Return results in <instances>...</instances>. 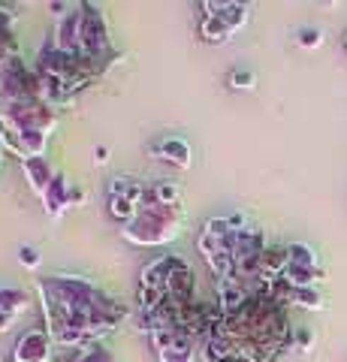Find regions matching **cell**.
I'll use <instances>...</instances> for the list:
<instances>
[{"mask_svg": "<svg viewBox=\"0 0 347 362\" xmlns=\"http://www.w3.org/2000/svg\"><path fill=\"white\" fill-rule=\"evenodd\" d=\"M248 299H251V290H248V284H245L239 275L218 281V299H215V302L220 305L223 317H230V314L242 311L245 305H248Z\"/></svg>", "mask_w": 347, "mask_h": 362, "instance_id": "8", "label": "cell"}, {"mask_svg": "<svg viewBox=\"0 0 347 362\" xmlns=\"http://www.w3.org/2000/svg\"><path fill=\"white\" fill-rule=\"evenodd\" d=\"M58 52L64 54H79L82 52V4L73 9L70 16L58 18V25H54V37L52 42Z\"/></svg>", "mask_w": 347, "mask_h": 362, "instance_id": "5", "label": "cell"}, {"mask_svg": "<svg viewBox=\"0 0 347 362\" xmlns=\"http://www.w3.org/2000/svg\"><path fill=\"white\" fill-rule=\"evenodd\" d=\"M148 157L154 160H163L175 169H187L194 163V151H190V145L184 139H178V136H166V139H154L148 145Z\"/></svg>", "mask_w": 347, "mask_h": 362, "instance_id": "6", "label": "cell"}, {"mask_svg": "<svg viewBox=\"0 0 347 362\" xmlns=\"http://www.w3.org/2000/svg\"><path fill=\"white\" fill-rule=\"evenodd\" d=\"M284 278L293 287H314V284H320V281L327 278V272H323L320 266L317 269H305V266H293V263H290L284 269Z\"/></svg>", "mask_w": 347, "mask_h": 362, "instance_id": "17", "label": "cell"}, {"mask_svg": "<svg viewBox=\"0 0 347 362\" xmlns=\"http://www.w3.org/2000/svg\"><path fill=\"white\" fill-rule=\"evenodd\" d=\"M199 9H203L206 16L220 18L233 33L248 25V6L245 4H199Z\"/></svg>", "mask_w": 347, "mask_h": 362, "instance_id": "12", "label": "cell"}, {"mask_svg": "<svg viewBox=\"0 0 347 362\" xmlns=\"http://www.w3.org/2000/svg\"><path fill=\"white\" fill-rule=\"evenodd\" d=\"M79 54H91V58H100V61H115L106 18L94 4H82V52Z\"/></svg>", "mask_w": 347, "mask_h": 362, "instance_id": "2", "label": "cell"}, {"mask_svg": "<svg viewBox=\"0 0 347 362\" xmlns=\"http://www.w3.org/2000/svg\"><path fill=\"white\" fill-rule=\"evenodd\" d=\"M82 199H85V194H82V190H70V206H79Z\"/></svg>", "mask_w": 347, "mask_h": 362, "instance_id": "28", "label": "cell"}, {"mask_svg": "<svg viewBox=\"0 0 347 362\" xmlns=\"http://www.w3.org/2000/svg\"><path fill=\"white\" fill-rule=\"evenodd\" d=\"M166 296H170L175 305L194 302V272H190V266L178 257L170 269V275H166Z\"/></svg>", "mask_w": 347, "mask_h": 362, "instance_id": "7", "label": "cell"}, {"mask_svg": "<svg viewBox=\"0 0 347 362\" xmlns=\"http://www.w3.org/2000/svg\"><path fill=\"white\" fill-rule=\"evenodd\" d=\"M296 42L302 45V49H317V45H323V33L317 28H302Z\"/></svg>", "mask_w": 347, "mask_h": 362, "instance_id": "22", "label": "cell"}, {"mask_svg": "<svg viewBox=\"0 0 347 362\" xmlns=\"http://www.w3.org/2000/svg\"><path fill=\"white\" fill-rule=\"evenodd\" d=\"M182 187L170 185V181H154V185H145V202H158V206H172L182 209Z\"/></svg>", "mask_w": 347, "mask_h": 362, "instance_id": "13", "label": "cell"}, {"mask_svg": "<svg viewBox=\"0 0 347 362\" xmlns=\"http://www.w3.org/2000/svg\"><path fill=\"white\" fill-rule=\"evenodd\" d=\"M28 296L21 290H13V287H6V290H0V308H6L9 314H25L28 311Z\"/></svg>", "mask_w": 347, "mask_h": 362, "instance_id": "19", "label": "cell"}, {"mask_svg": "<svg viewBox=\"0 0 347 362\" xmlns=\"http://www.w3.org/2000/svg\"><path fill=\"white\" fill-rule=\"evenodd\" d=\"M175 263V257L163 254V257H154L151 263H145L139 272V290H166V275Z\"/></svg>", "mask_w": 347, "mask_h": 362, "instance_id": "11", "label": "cell"}, {"mask_svg": "<svg viewBox=\"0 0 347 362\" xmlns=\"http://www.w3.org/2000/svg\"><path fill=\"white\" fill-rule=\"evenodd\" d=\"M287 266H290L287 247H266V251L260 254V275H263V278H278V275H284Z\"/></svg>", "mask_w": 347, "mask_h": 362, "instance_id": "14", "label": "cell"}, {"mask_svg": "<svg viewBox=\"0 0 347 362\" xmlns=\"http://www.w3.org/2000/svg\"><path fill=\"white\" fill-rule=\"evenodd\" d=\"M13 323H16V314H9L6 308H0V332H6Z\"/></svg>", "mask_w": 347, "mask_h": 362, "instance_id": "26", "label": "cell"}, {"mask_svg": "<svg viewBox=\"0 0 347 362\" xmlns=\"http://www.w3.org/2000/svg\"><path fill=\"white\" fill-rule=\"evenodd\" d=\"M0 30H16V13H9L6 6H0Z\"/></svg>", "mask_w": 347, "mask_h": 362, "instance_id": "25", "label": "cell"}, {"mask_svg": "<svg viewBox=\"0 0 347 362\" xmlns=\"http://www.w3.org/2000/svg\"><path fill=\"white\" fill-rule=\"evenodd\" d=\"M311 344H314V332H311L308 326H296L293 329V347L302 350V354H308Z\"/></svg>", "mask_w": 347, "mask_h": 362, "instance_id": "23", "label": "cell"}, {"mask_svg": "<svg viewBox=\"0 0 347 362\" xmlns=\"http://www.w3.org/2000/svg\"><path fill=\"white\" fill-rule=\"evenodd\" d=\"M344 45H347V37H344Z\"/></svg>", "mask_w": 347, "mask_h": 362, "instance_id": "29", "label": "cell"}, {"mask_svg": "<svg viewBox=\"0 0 347 362\" xmlns=\"http://www.w3.org/2000/svg\"><path fill=\"white\" fill-rule=\"evenodd\" d=\"M40 259H42V257H40V251H37L33 245H21V247H18V263L25 266V269H37Z\"/></svg>", "mask_w": 347, "mask_h": 362, "instance_id": "24", "label": "cell"}, {"mask_svg": "<svg viewBox=\"0 0 347 362\" xmlns=\"http://www.w3.org/2000/svg\"><path fill=\"white\" fill-rule=\"evenodd\" d=\"M227 85L233 90H251L257 85V76L251 70H230L227 73Z\"/></svg>", "mask_w": 347, "mask_h": 362, "instance_id": "21", "label": "cell"}, {"mask_svg": "<svg viewBox=\"0 0 347 362\" xmlns=\"http://www.w3.org/2000/svg\"><path fill=\"white\" fill-rule=\"evenodd\" d=\"M290 305H299V308H308V311H320L323 308V296L314 287H296L293 290V302Z\"/></svg>", "mask_w": 347, "mask_h": 362, "instance_id": "20", "label": "cell"}, {"mask_svg": "<svg viewBox=\"0 0 347 362\" xmlns=\"http://www.w3.org/2000/svg\"><path fill=\"white\" fill-rule=\"evenodd\" d=\"M54 362H115V359H112L106 344H91V347H82V350H64Z\"/></svg>", "mask_w": 347, "mask_h": 362, "instance_id": "15", "label": "cell"}, {"mask_svg": "<svg viewBox=\"0 0 347 362\" xmlns=\"http://www.w3.org/2000/svg\"><path fill=\"white\" fill-rule=\"evenodd\" d=\"M58 359V347H54L52 335L46 329H28L16 338L9 362H54Z\"/></svg>", "mask_w": 347, "mask_h": 362, "instance_id": "3", "label": "cell"}, {"mask_svg": "<svg viewBox=\"0 0 347 362\" xmlns=\"http://www.w3.org/2000/svg\"><path fill=\"white\" fill-rule=\"evenodd\" d=\"M42 206H46V214L52 221H58L61 214L70 209V181H66L64 173L54 175V181L49 185L46 190V197H42Z\"/></svg>", "mask_w": 347, "mask_h": 362, "instance_id": "10", "label": "cell"}, {"mask_svg": "<svg viewBox=\"0 0 347 362\" xmlns=\"http://www.w3.org/2000/svg\"><path fill=\"white\" fill-rule=\"evenodd\" d=\"M21 173H25V181H28L30 190H33V194H37L40 199L46 197L49 185L54 181V175H58L46 157H28V160H21Z\"/></svg>", "mask_w": 347, "mask_h": 362, "instance_id": "9", "label": "cell"}, {"mask_svg": "<svg viewBox=\"0 0 347 362\" xmlns=\"http://www.w3.org/2000/svg\"><path fill=\"white\" fill-rule=\"evenodd\" d=\"M287 254H290V263H293V266L317 269V254H314V247L305 245V242H293V245H287Z\"/></svg>", "mask_w": 347, "mask_h": 362, "instance_id": "18", "label": "cell"}, {"mask_svg": "<svg viewBox=\"0 0 347 362\" xmlns=\"http://www.w3.org/2000/svg\"><path fill=\"white\" fill-rule=\"evenodd\" d=\"M151 347L158 354L160 362H194V341L187 332L182 329H154L148 332Z\"/></svg>", "mask_w": 347, "mask_h": 362, "instance_id": "4", "label": "cell"}, {"mask_svg": "<svg viewBox=\"0 0 347 362\" xmlns=\"http://www.w3.org/2000/svg\"><path fill=\"white\" fill-rule=\"evenodd\" d=\"M199 37H203L206 42H211V45H223V42L233 37V30L223 25L220 18H215V16H203V18H199Z\"/></svg>", "mask_w": 347, "mask_h": 362, "instance_id": "16", "label": "cell"}, {"mask_svg": "<svg viewBox=\"0 0 347 362\" xmlns=\"http://www.w3.org/2000/svg\"><path fill=\"white\" fill-rule=\"evenodd\" d=\"M94 154H97V157H94L97 163H106V160H109V148H106V145H97Z\"/></svg>", "mask_w": 347, "mask_h": 362, "instance_id": "27", "label": "cell"}, {"mask_svg": "<svg viewBox=\"0 0 347 362\" xmlns=\"http://www.w3.org/2000/svg\"><path fill=\"white\" fill-rule=\"evenodd\" d=\"M184 226V211L172 206H158V202H142V209L136 214V221H130L121 235L130 245L139 247H160L170 245L182 235Z\"/></svg>", "mask_w": 347, "mask_h": 362, "instance_id": "1", "label": "cell"}]
</instances>
